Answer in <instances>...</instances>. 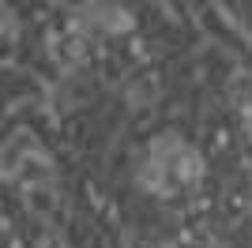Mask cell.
Wrapping results in <instances>:
<instances>
[{"label": "cell", "mask_w": 252, "mask_h": 248, "mask_svg": "<svg viewBox=\"0 0 252 248\" xmlns=\"http://www.w3.org/2000/svg\"><path fill=\"white\" fill-rule=\"evenodd\" d=\"M42 248H61V241H57V237H49V245H42Z\"/></svg>", "instance_id": "cell-4"}, {"label": "cell", "mask_w": 252, "mask_h": 248, "mask_svg": "<svg viewBox=\"0 0 252 248\" xmlns=\"http://www.w3.org/2000/svg\"><path fill=\"white\" fill-rule=\"evenodd\" d=\"M87 45H91V41H87L83 34L64 31L61 38H57V61H61V64H75V61H83V57H87Z\"/></svg>", "instance_id": "cell-1"}, {"label": "cell", "mask_w": 252, "mask_h": 248, "mask_svg": "<svg viewBox=\"0 0 252 248\" xmlns=\"http://www.w3.org/2000/svg\"><path fill=\"white\" fill-rule=\"evenodd\" d=\"M45 177H49V169H42V162H38V158L23 162V169H19V181H45Z\"/></svg>", "instance_id": "cell-3"}, {"label": "cell", "mask_w": 252, "mask_h": 248, "mask_svg": "<svg viewBox=\"0 0 252 248\" xmlns=\"http://www.w3.org/2000/svg\"><path fill=\"white\" fill-rule=\"evenodd\" d=\"M53 203H57V199H53V192L45 185H38L31 192V207H34V211H53Z\"/></svg>", "instance_id": "cell-2"}]
</instances>
